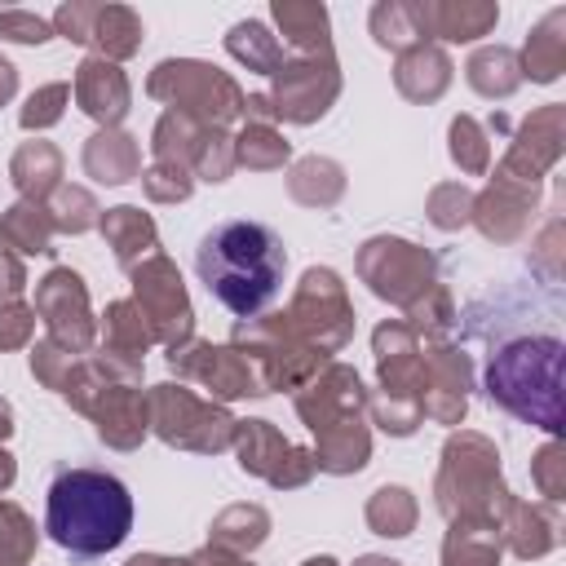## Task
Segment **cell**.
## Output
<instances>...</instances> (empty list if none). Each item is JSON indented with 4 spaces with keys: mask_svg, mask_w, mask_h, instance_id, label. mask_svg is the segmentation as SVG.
<instances>
[{
    "mask_svg": "<svg viewBox=\"0 0 566 566\" xmlns=\"http://www.w3.org/2000/svg\"><path fill=\"white\" fill-rule=\"evenodd\" d=\"M424 217L438 230H460L473 221V190L464 181H438L424 199Z\"/></svg>",
    "mask_w": 566,
    "mask_h": 566,
    "instance_id": "cell-47",
    "label": "cell"
},
{
    "mask_svg": "<svg viewBox=\"0 0 566 566\" xmlns=\"http://www.w3.org/2000/svg\"><path fill=\"white\" fill-rule=\"evenodd\" d=\"M44 531L71 557H106L133 531V495L106 469H57L44 495Z\"/></svg>",
    "mask_w": 566,
    "mask_h": 566,
    "instance_id": "cell-3",
    "label": "cell"
},
{
    "mask_svg": "<svg viewBox=\"0 0 566 566\" xmlns=\"http://www.w3.org/2000/svg\"><path fill=\"white\" fill-rule=\"evenodd\" d=\"M128 283H133L137 310L146 314V323L155 332V345L181 349L186 340H195V305H190L186 279L168 252H155L142 265H133Z\"/></svg>",
    "mask_w": 566,
    "mask_h": 566,
    "instance_id": "cell-10",
    "label": "cell"
},
{
    "mask_svg": "<svg viewBox=\"0 0 566 566\" xmlns=\"http://www.w3.org/2000/svg\"><path fill=\"white\" fill-rule=\"evenodd\" d=\"M539 217V186H522V181H504L491 172V181L473 195V226L482 230V239L491 243H517L531 234Z\"/></svg>",
    "mask_w": 566,
    "mask_h": 566,
    "instance_id": "cell-19",
    "label": "cell"
},
{
    "mask_svg": "<svg viewBox=\"0 0 566 566\" xmlns=\"http://www.w3.org/2000/svg\"><path fill=\"white\" fill-rule=\"evenodd\" d=\"M80 168L97 186H128L142 177V142L124 128H97L80 150Z\"/></svg>",
    "mask_w": 566,
    "mask_h": 566,
    "instance_id": "cell-26",
    "label": "cell"
},
{
    "mask_svg": "<svg viewBox=\"0 0 566 566\" xmlns=\"http://www.w3.org/2000/svg\"><path fill=\"white\" fill-rule=\"evenodd\" d=\"M363 517H367L371 535H380V539H407L416 531V522H420V504H416V495L407 486L385 482V486H376L367 495Z\"/></svg>",
    "mask_w": 566,
    "mask_h": 566,
    "instance_id": "cell-39",
    "label": "cell"
},
{
    "mask_svg": "<svg viewBox=\"0 0 566 566\" xmlns=\"http://www.w3.org/2000/svg\"><path fill=\"white\" fill-rule=\"evenodd\" d=\"M562 146H566V106L562 102H544L539 111H531L517 124L504 159L495 164V177L522 181V186H539L557 168Z\"/></svg>",
    "mask_w": 566,
    "mask_h": 566,
    "instance_id": "cell-17",
    "label": "cell"
},
{
    "mask_svg": "<svg viewBox=\"0 0 566 566\" xmlns=\"http://www.w3.org/2000/svg\"><path fill=\"white\" fill-rule=\"evenodd\" d=\"M287 195L301 208H336L345 195V168L327 155H301L287 168Z\"/></svg>",
    "mask_w": 566,
    "mask_h": 566,
    "instance_id": "cell-36",
    "label": "cell"
},
{
    "mask_svg": "<svg viewBox=\"0 0 566 566\" xmlns=\"http://www.w3.org/2000/svg\"><path fill=\"white\" fill-rule=\"evenodd\" d=\"M230 146H234V168L248 172H279L283 164H292V142L279 133V124L243 119V128L230 133Z\"/></svg>",
    "mask_w": 566,
    "mask_h": 566,
    "instance_id": "cell-38",
    "label": "cell"
},
{
    "mask_svg": "<svg viewBox=\"0 0 566 566\" xmlns=\"http://www.w3.org/2000/svg\"><path fill=\"white\" fill-rule=\"evenodd\" d=\"M35 340V310L27 301L0 310V354H13V349H27Z\"/></svg>",
    "mask_w": 566,
    "mask_h": 566,
    "instance_id": "cell-53",
    "label": "cell"
},
{
    "mask_svg": "<svg viewBox=\"0 0 566 566\" xmlns=\"http://www.w3.org/2000/svg\"><path fill=\"white\" fill-rule=\"evenodd\" d=\"M562 358H566V345L557 332H544V327L500 332L491 336L482 389L500 411L557 438L562 433Z\"/></svg>",
    "mask_w": 566,
    "mask_h": 566,
    "instance_id": "cell-2",
    "label": "cell"
},
{
    "mask_svg": "<svg viewBox=\"0 0 566 566\" xmlns=\"http://www.w3.org/2000/svg\"><path fill=\"white\" fill-rule=\"evenodd\" d=\"M531 270L539 274V283L557 287L562 283V270H566V226H562V212L553 208L548 221L539 226V234L531 239Z\"/></svg>",
    "mask_w": 566,
    "mask_h": 566,
    "instance_id": "cell-46",
    "label": "cell"
},
{
    "mask_svg": "<svg viewBox=\"0 0 566 566\" xmlns=\"http://www.w3.org/2000/svg\"><path fill=\"white\" fill-rule=\"evenodd\" d=\"M35 522L27 517L22 504L13 500H0V566H31L35 557Z\"/></svg>",
    "mask_w": 566,
    "mask_h": 566,
    "instance_id": "cell-45",
    "label": "cell"
},
{
    "mask_svg": "<svg viewBox=\"0 0 566 566\" xmlns=\"http://www.w3.org/2000/svg\"><path fill=\"white\" fill-rule=\"evenodd\" d=\"M150 155L159 164H181L195 181H226L234 172V146L226 128H208L177 111H164L150 128Z\"/></svg>",
    "mask_w": 566,
    "mask_h": 566,
    "instance_id": "cell-11",
    "label": "cell"
},
{
    "mask_svg": "<svg viewBox=\"0 0 566 566\" xmlns=\"http://www.w3.org/2000/svg\"><path fill=\"white\" fill-rule=\"evenodd\" d=\"M146 93L164 102L168 111L199 119L208 128H226V133L234 119H243V102H248L239 80L203 57H164L146 75Z\"/></svg>",
    "mask_w": 566,
    "mask_h": 566,
    "instance_id": "cell-5",
    "label": "cell"
},
{
    "mask_svg": "<svg viewBox=\"0 0 566 566\" xmlns=\"http://www.w3.org/2000/svg\"><path fill=\"white\" fill-rule=\"evenodd\" d=\"M9 181L22 199L31 203H49V195L62 186V150L44 137H31L13 150L9 159Z\"/></svg>",
    "mask_w": 566,
    "mask_h": 566,
    "instance_id": "cell-31",
    "label": "cell"
},
{
    "mask_svg": "<svg viewBox=\"0 0 566 566\" xmlns=\"http://www.w3.org/2000/svg\"><path fill=\"white\" fill-rule=\"evenodd\" d=\"M354 274L371 287V296L389 301L398 314L416 310L433 287H442L438 256L402 234H371L354 256Z\"/></svg>",
    "mask_w": 566,
    "mask_h": 566,
    "instance_id": "cell-7",
    "label": "cell"
},
{
    "mask_svg": "<svg viewBox=\"0 0 566 566\" xmlns=\"http://www.w3.org/2000/svg\"><path fill=\"white\" fill-rule=\"evenodd\" d=\"M0 252L13 256H49L53 252V221L44 203L18 199L0 212Z\"/></svg>",
    "mask_w": 566,
    "mask_h": 566,
    "instance_id": "cell-34",
    "label": "cell"
},
{
    "mask_svg": "<svg viewBox=\"0 0 566 566\" xmlns=\"http://www.w3.org/2000/svg\"><path fill=\"white\" fill-rule=\"evenodd\" d=\"M451 75H455V66H451V53L442 49V44H411L407 53H398V62H394V88L407 97V102H416V106H429V102H438L447 88H451Z\"/></svg>",
    "mask_w": 566,
    "mask_h": 566,
    "instance_id": "cell-25",
    "label": "cell"
},
{
    "mask_svg": "<svg viewBox=\"0 0 566 566\" xmlns=\"http://www.w3.org/2000/svg\"><path fill=\"white\" fill-rule=\"evenodd\" d=\"M367 27H371V40L380 49H389V53H407L411 44H424L420 31H416V22H411V4L407 0H380V4H371Z\"/></svg>",
    "mask_w": 566,
    "mask_h": 566,
    "instance_id": "cell-44",
    "label": "cell"
},
{
    "mask_svg": "<svg viewBox=\"0 0 566 566\" xmlns=\"http://www.w3.org/2000/svg\"><path fill=\"white\" fill-rule=\"evenodd\" d=\"M226 53H230L234 62H243L248 71H256V75H274V71L287 62L279 35H270V27H265L261 18L234 22V27L226 31Z\"/></svg>",
    "mask_w": 566,
    "mask_h": 566,
    "instance_id": "cell-41",
    "label": "cell"
},
{
    "mask_svg": "<svg viewBox=\"0 0 566 566\" xmlns=\"http://www.w3.org/2000/svg\"><path fill=\"white\" fill-rule=\"evenodd\" d=\"M66 102H71V84H66V80L40 84V88H35V93L22 102L18 124H22L27 133H44V128H53V124L66 115Z\"/></svg>",
    "mask_w": 566,
    "mask_h": 566,
    "instance_id": "cell-48",
    "label": "cell"
},
{
    "mask_svg": "<svg viewBox=\"0 0 566 566\" xmlns=\"http://www.w3.org/2000/svg\"><path fill=\"white\" fill-rule=\"evenodd\" d=\"M168 367L177 371L181 385H199L212 402H234V398H265V385L252 367V358L234 345H212V340H186L181 349H168Z\"/></svg>",
    "mask_w": 566,
    "mask_h": 566,
    "instance_id": "cell-12",
    "label": "cell"
},
{
    "mask_svg": "<svg viewBox=\"0 0 566 566\" xmlns=\"http://www.w3.org/2000/svg\"><path fill=\"white\" fill-rule=\"evenodd\" d=\"M142 195L150 199V203H186L190 195H195V177L181 168V164H150V168H142Z\"/></svg>",
    "mask_w": 566,
    "mask_h": 566,
    "instance_id": "cell-49",
    "label": "cell"
},
{
    "mask_svg": "<svg viewBox=\"0 0 566 566\" xmlns=\"http://www.w3.org/2000/svg\"><path fill=\"white\" fill-rule=\"evenodd\" d=\"M35 318L44 323V336L71 354H93L97 345V318L88 305V287L80 279V270L71 265H53L40 283H35V301H31Z\"/></svg>",
    "mask_w": 566,
    "mask_h": 566,
    "instance_id": "cell-14",
    "label": "cell"
},
{
    "mask_svg": "<svg viewBox=\"0 0 566 566\" xmlns=\"http://www.w3.org/2000/svg\"><path fill=\"white\" fill-rule=\"evenodd\" d=\"M0 40L13 44H49L53 40V22L31 13V9H0Z\"/></svg>",
    "mask_w": 566,
    "mask_h": 566,
    "instance_id": "cell-52",
    "label": "cell"
},
{
    "mask_svg": "<svg viewBox=\"0 0 566 566\" xmlns=\"http://www.w3.org/2000/svg\"><path fill=\"white\" fill-rule=\"evenodd\" d=\"M84 416L93 420L97 438L115 451H137L150 433V402L142 385H106Z\"/></svg>",
    "mask_w": 566,
    "mask_h": 566,
    "instance_id": "cell-23",
    "label": "cell"
},
{
    "mask_svg": "<svg viewBox=\"0 0 566 566\" xmlns=\"http://www.w3.org/2000/svg\"><path fill=\"white\" fill-rule=\"evenodd\" d=\"M367 398L371 394H367L363 376L349 363H327L314 380H305L292 394V407H296V416L305 420L310 433H327L336 424L363 420L367 416Z\"/></svg>",
    "mask_w": 566,
    "mask_h": 566,
    "instance_id": "cell-18",
    "label": "cell"
},
{
    "mask_svg": "<svg viewBox=\"0 0 566 566\" xmlns=\"http://www.w3.org/2000/svg\"><path fill=\"white\" fill-rule=\"evenodd\" d=\"M97 336H102V349L115 354V358H128V363H142L146 349L155 345V332L146 323V314L137 310L133 296H119L102 310V323H97Z\"/></svg>",
    "mask_w": 566,
    "mask_h": 566,
    "instance_id": "cell-32",
    "label": "cell"
},
{
    "mask_svg": "<svg viewBox=\"0 0 566 566\" xmlns=\"http://www.w3.org/2000/svg\"><path fill=\"white\" fill-rule=\"evenodd\" d=\"M265 539H270V513L261 504H248V500L243 504H226L208 526V544L226 548V553H239V557L256 553Z\"/></svg>",
    "mask_w": 566,
    "mask_h": 566,
    "instance_id": "cell-37",
    "label": "cell"
},
{
    "mask_svg": "<svg viewBox=\"0 0 566 566\" xmlns=\"http://www.w3.org/2000/svg\"><path fill=\"white\" fill-rule=\"evenodd\" d=\"M279 318L296 340H305L323 358L340 354L354 336V301L345 292V279L332 265H310Z\"/></svg>",
    "mask_w": 566,
    "mask_h": 566,
    "instance_id": "cell-8",
    "label": "cell"
},
{
    "mask_svg": "<svg viewBox=\"0 0 566 566\" xmlns=\"http://www.w3.org/2000/svg\"><path fill=\"white\" fill-rule=\"evenodd\" d=\"M420 40L429 44H473L495 31L500 4L495 0H407Z\"/></svg>",
    "mask_w": 566,
    "mask_h": 566,
    "instance_id": "cell-21",
    "label": "cell"
},
{
    "mask_svg": "<svg viewBox=\"0 0 566 566\" xmlns=\"http://www.w3.org/2000/svg\"><path fill=\"white\" fill-rule=\"evenodd\" d=\"M195 270L212 301H221L234 318H261L270 301L283 292L287 274V248L265 221H217L199 248Z\"/></svg>",
    "mask_w": 566,
    "mask_h": 566,
    "instance_id": "cell-1",
    "label": "cell"
},
{
    "mask_svg": "<svg viewBox=\"0 0 566 566\" xmlns=\"http://www.w3.org/2000/svg\"><path fill=\"white\" fill-rule=\"evenodd\" d=\"M71 97L75 106L97 119L102 128H119L128 106H133V84L128 75L119 71V62H106L97 53H88L80 66H75V80H71Z\"/></svg>",
    "mask_w": 566,
    "mask_h": 566,
    "instance_id": "cell-22",
    "label": "cell"
},
{
    "mask_svg": "<svg viewBox=\"0 0 566 566\" xmlns=\"http://www.w3.org/2000/svg\"><path fill=\"white\" fill-rule=\"evenodd\" d=\"M150 402V433L177 451H195V455H217L234 442V416L226 411V402H212L203 394H195L181 380H164L146 389Z\"/></svg>",
    "mask_w": 566,
    "mask_h": 566,
    "instance_id": "cell-6",
    "label": "cell"
},
{
    "mask_svg": "<svg viewBox=\"0 0 566 566\" xmlns=\"http://www.w3.org/2000/svg\"><path fill=\"white\" fill-rule=\"evenodd\" d=\"M447 155L464 177H486L491 172V133L473 115H455L447 124Z\"/></svg>",
    "mask_w": 566,
    "mask_h": 566,
    "instance_id": "cell-42",
    "label": "cell"
},
{
    "mask_svg": "<svg viewBox=\"0 0 566 566\" xmlns=\"http://www.w3.org/2000/svg\"><path fill=\"white\" fill-rule=\"evenodd\" d=\"M27 265H22V256H13V252H0V310H9V305H18L22 301V292H27Z\"/></svg>",
    "mask_w": 566,
    "mask_h": 566,
    "instance_id": "cell-54",
    "label": "cell"
},
{
    "mask_svg": "<svg viewBox=\"0 0 566 566\" xmlns=\"http://www.w3.org/2000/svg\"><path fill=\"white\" fill-rule=\"evenodd\" d=\"M473 358L455 340H424L420 349V416L455 429L469 411Z\"/></svg>",
    "mask_w": 566,
    "mask_h": 566,
    "instance_id": "cell-16",
    "label": "cell"
},
{
    "mask_svg": "<svg viewBox=\"0 0 566 566\" xmlns=\"http://www.w3.org/2000/svg\"><path fill=\"white\" fill-rule=\"evenodd\" d=\"M4 438H13V407H9V398H0V442Z\"/></svg>",
    "mask_w": 566,
    "mask_h": 566,
    "instance_id": "cell-59",
    "label": "cell"
},
{
    "mask_svg": "<svg viewBox=\"0 0 566 566\" xmlns=\"http://www.w3.org/2000/svg\"><path fill=\"white\" fill-rule=\"evenodd\" d=\"M509 504H513V491L500 473V447L486 433L451 429L442 442L438 478H433V509L447 522L500 526Z\"/></svg>",
    "mask_w": 566,
    "mask_h": 566,
    "instance_id": "cell-4",
    "label": "cell"
},
{
    "mask_svg": "<svg viewBox=\"0 0 566 566\" xmlns=\"http://www.w3.org/2000/svg\"><path fill=\"white\" fill-rule=\"evenodd\" d=\"M464 80L478 97H491V102H504L522 88V66H517V49L509 44H482L469 53L464 62Z\"/></svg>",
    "mask_w": 566,
    "mask_h": 566,
    "instance_id": "cell-35",
    "label": "cell"
},
{
    "mask_svg": "<svg viewBox=\"0 0 566 566\" xmlns=\"http://www.w3.org/2000/svg\"><path fill=\"white\" fill-rule=\"evenodd\" d=\"M195 557H199V566H252L248 557H239V553H226V548H212V544H203Z\"/></svg>",
    "mask_w": 566,
    "mask_h": 566,
    "instance_id": "cell-56",
    "label": "cell"
},
{
    "mask_svg": "<svg viewBox=\"0 0 566 566\" xmlns=\"http://www.w3.org/2000/svg\"><path fill=\"white\" fill-rule=\"evenodd\" d=\"M13 93H18V66L0 53V106H9V102H13Z\"/></svg>",
    "mask_w": 566,
    "mask_h": 566,
    "instance_id": "cell-57",
    "label": "cell"
},
{
    "mask_svg": "<svg viewBox=\"0 0 566 566\" xmlns=\"http://www.w3.org/2000/svg\"><path fill=\"white\" fill-rule=\"evenodd\" d=\"M49 221H53V234H88V230H97V221H102V208H97V199H93V190L88 186H57L53 195H49Z\"/></svg>",
    "mask_w": 566,
    "mask_h": 566,
    "instance_id": "cell-43",
    "label": "cell"
},
{
    "mask_svg": "<svg viewBox=\"0 0 566 566\" xmlns=\"http://www.w3.org/2000/svg\"><path fill=\"white\" fill-rule=\"evenodd\" d=\"M354 566H402V562H394L385 553H363V557H354Z\"/></svg>",
    "mask_w": 566,
    "mask_h": 566,
    "instance_id": "cell-60",
    "label": "cell"
},
{
    "mask_svg": "<svg viewBox=\"0 0 566 566\" xmlns=\"http://www.w3.org/2000/svg\"><path fill=\"white\" fill-rule=\"evenodd\" d=\"M230 447L239 455V469L261 478V482H270L274 491H296L318 473L314 469V451L287 442L270 420H239Z\"/></svg>",
    "mask_w": 566,
    "mask_h": 566,
    "instance_id": "cell-15",
    "label": "cell"
},
{
    "mask_svg": "<svg viewBox=\"0 0 566 566\" xmlns=\"http://www.w3.org/2000/svg\"><path fill=\"white\" fill-rule=\"evenodd\" d=\"M500 557H504L500 526L447 522V535H442V566H500Z\"/></svg>",
    "mask_w": 566,
    "mask_h": 566,
    "instance_id": "cell-40",
    "label": "cell"
},
{
    "mask_svg": "<svg viewBox=\"0 0 566 566\" xmlns=\"http://www.w3.org/2000/svg\"><path fill=\"white\" fill-rule=\"evenodd\" d=\"M274 27L283 31V53L287 57H314V53H332V18L327 4L318 0H274L270 4Z\"/></svg>",
    "mask_w": 566,
    "mask_h": 566,
    "instance_id": "cell-27",
    "label": "cell"
},
{
    "mask_svg": "<svg viewBox=\"0 0 566 566\" xmlns=\"http://www.w3.org/2000/svg\"><path fill=\"white\" fill-rule=\"evenodd\" d=\"M13 478H18V464H13V455L0 447V491H9V486H13Z\"/></svg>",
    "mask_w": 566,
    "mask_h": 566,
    "instance_id": "cell-58",
    "label": "cell"
},
{
    "mask_svg": "<svg viewBox=\"0 0 566 566\" xmlns=\"http://www.w3.org/2000/svg\"><path fill=\"white\" fill-rule=\"evenodd\" d=\"M146 27L137 18V9L128 4H93L88 0V27H84V49H93L106 62H124L142 49Z\"/></svg>",
    "mask_w": 566,
    "mask_h": 566,
    "instance_id": "cell-29",
    "label": "cell"
},
{
    "mask_svg": "<svg viewBox=\"0 0 566 566\" xmlns=\"http://www.w3.org/2000/svg\"><path fill=\"white\" fill-rule=\"evenodd\" d=\"M301 566H340V562H336L332 553H314V557H305Z\"/></svg>",
    "mask_w": 566,
    "mask_h": 566,
    "instance_id": "cell-61",
    "label": "cell"
},
{
    "mask_svg": "<svg viewBox=\"0 0 566 566\" xmlns=\"http://www.w3.org/2000/svg\"><path fill=\"white\" fill-rule=\"evenodd\" d=\"M75 358H80V354L62 349V345H53V340L44 336V340H35V345H31V376H35L44 389L62 394V389H66V380H71Z\"/></svg>",
    "mask_w": 566,
    "mask_h": 566,
    "instance_id": "cell-51",
    "label": "cell"
},
{
    "mask_svg": "<svg viewBox=\"0 0 566 566\" xmlns=\"http://www.w3.org/2000/svg\"><path fill=\"white\" fill-rule=\"evenodd\" d=\"M97 230H102L111 256H115L124 270H133V265H142L146 256L159 252V226H155V217L142 212L137 203H115V208H106L102 221H97Z\"/></svg>",
    "mask_w": 566,
    "mask_h": 566,
    "instance_id": "cell-28",
    "label": "cell"
},
{
    "mask_svg": "<svg viewBox=\"0 0 566 566\" xmlns=\"http://www.w3.org/2000/svg\"><path fill=\"white\" fill-rule=\"evenodd\" d=\"M124 566H199V557L195 553H186V557H172V553H133Z\"/></svg>",
    "mask_w": 566,
    "mask_h": 566,
    "instance_id": "cell-55",
    "label": "cell"
},
{
    "mask_svg": "<svg viewBox=\"0 0 566 566\" xmlns=\"http://www.w3.org/2000/svg\"><path fill=\"white\" fill-rule=\"evenodd\" d=\"M517 66H522V80H531V84H557L562 80V71H566V9H548L531 27V35L517 53Z\"/></svg>",
    "mask_w": 566,
    "mask_h": 566,
    "instance_id": "cell-30",
    "label": "cell"
},
{
    "mask_svg": "<svg viewBox=\"0 0 566 566\" xmlns=\"http://www.w3.org/2000/svg\"><path fill=\"white\" fill-rule=\"evenodd\" d=\"M230 345L243 349L265 385V394L274 389H287L296 394L305 380H314L332 358H323L318 349H310L305 340H296L287 332V323L279 314H265V318H239L234 332H230Z\"/></svg>",
    "mask_w": 566,
    "mask_h": 566,
    "instance_id": "cell-9",
    "label": "cell"
},
{
    "mask_svg": "<svg viewBox=\"0 0 566 566\" xmlns=\"http://www.w3.org/2000/svg\"><path fill=\"white\" fill-rule=\"evenodd\" d=\"M500 539L509 553L517 557H548L553 548H562L566 539V517H562V504H548V500H517L509 504L504 522H500Z\"/></svg>",
    "mask_w": 566,
    "mask_h": 566,
    "instance_id": "cell-24",
    "label": "cell"
},
{
    "mask_svg": "<svg viewBox=\"0 0 566 566\" xmlns=\"http://www.w3.org/2000/svg\"><path fill=\"white\" fill-rule=\"evenodd\" d=\"M531 478H535V491L548 500V504H562L566 500V451L557 438H548L535 455H531Z\"/></svg>",
    "mask_w": 566,
    "mask_h": 566,
    "instance_id": "cell-50",
    "label": "cell"
},
{
    "mask_svg": "<svg viewBox=\"0 0 566 566\" xmlns=\"http://www.w3.org/2000/svg\"><path fill=\"white\" fill-rule=\"evenodd\" d=\"M270 106L279 124H314L332 111L340 97V66L336 53H314V57H287L270 75Z\"/></svg>",
    "mask_w": 566,
    "mask_h": 566,
    "instance_id": "cell-13",
    "label": "cell"
},
{
    "mask_svg": "<svg viewBox=\"0 0 566 566\" xmlns=\"http://www.w3.org/2000/svg\"><path fill=\"white\" fill-rule=\"evenodd\" d=\"M310 451H314V469L318 473H332V478L358 473L371 460V429H367V420L336 424L327 433H314V447Z\"/></svg>",
    "mask_w": 566,
    "mask_h": 566,
    "instance_id": "cell-33",
    "label": "cell"
},
{
    "mask_svg": "<svg viewBox=\"0 0 566 566\" xmlns=\"http://www.w3.org/2000/svg\"><path fill=\"white\" fill-rule=\"evenodd\" d=\"M420 349L424 340L402 323V318H385L371 332V354H376V394L394 398V402H411L420 407Z\"/></svg>",
    "mask_w": 566,
    "mask_h": 566,
    "instance_id": "cell-20",
    "label": "cell"
}]
</instances>
